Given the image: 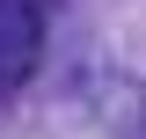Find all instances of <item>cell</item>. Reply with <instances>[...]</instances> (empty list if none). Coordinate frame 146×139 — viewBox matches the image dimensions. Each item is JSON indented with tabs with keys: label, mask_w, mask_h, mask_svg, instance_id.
<instances>
[{
	"label": "cell",
	"mask_w": 146,
	"mask_h": 139,
	"mask_svg": "<svg viewBox=\"0 0 146 139\" xmlns=\"http://www.w3.org/2000/svg\"><path fill=\"white\" fill-rule=\"evenodd\" d=\"M44 59V7L36 0H0V95H15Z\"/></svg>",
	"instance_id": "6da1fadb"
}]
</instances>
